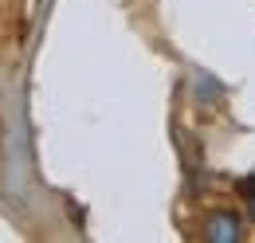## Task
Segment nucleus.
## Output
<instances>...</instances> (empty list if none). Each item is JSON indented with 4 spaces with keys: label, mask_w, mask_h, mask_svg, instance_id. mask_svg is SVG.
<instances>
[{
    "label": "nucleus",
    "mask_w": 255,
    "mask_h": 243,
    "mask_svg": "<svg viewBox=\"0 0 255 243\" xmlns=\"http://www.w3.org/2000/svg\"><path fill=\"white\" fill-rule=\"evenodd\" d=\"M204 240L208 243H236L240 240V216L236 212H216L204 224Z\"/></svg>",
    "instance_id": "f257e3e1"
},
{
    "label": "nucleus",
    "mask_w": 255,
    "mask_h": 243,
    "mask_svg": "<svg viewBox=\"0 0 255 243\" xmlns=\"http://www.w3.org/2000/svg\"><path fill=\"white\" fill-rule=\"evenodd\" d=\"M244 200H248V212H252V220H255V177L244 181Z\"/></svg>",
    "instance_id": "f03ea898"
}]
</instances>
